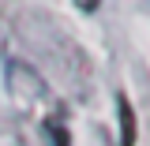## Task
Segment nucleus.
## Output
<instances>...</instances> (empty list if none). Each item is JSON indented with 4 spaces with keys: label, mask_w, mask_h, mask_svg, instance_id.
<instances>
[{
    "label": "nucleus",
    "mask_w": 150,
    "mask_h": 146,
    "mask_svg": "<svg viewBox=\"0 0 150 146\" xmlns=\"http://www.w3.org/2000/svg\"><path fill=\"white\" fill-rule=\"evenodd\" d=\"M116 116H120V146H135V109L128 105V97H116Z\"/></svg>",
    "instance_id": "1"
},
{
    "label": "nucleus",
    "mask_w": 150,
    "mask_h": 146,
    "mask_svg": "<svg viewBox=\"0 0 150 146\" xmlns=\"http://www.w3.org/2000/svg\"><path fill=\"white\" fill-rule=\"evenodd\" d=\"M75 8H79V11H86V15H94V11L101 8V0H75Z\"/></svg>",
    "instance_id": "2"
}]
</instances>
